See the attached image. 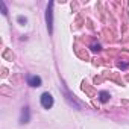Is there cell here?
Masks as SVG:
<instances>
[{"label":"cell","mask_w":129,"mask_h":129,"mask_svg":"<svg viewBox=\"0 0 129 129\" xmlns=\"http://www.w3.org/2000/svg\"><path fill=\"white\" fill-rule=\"evenodd\" d=\"M46 23H47V30H49V34H52V32H53V2H50V3L47 5Z\"/></svg>","instance_id":"6da1fadb"},{"label":"cell","mask_w":129,"mask_h":129,"mask_svg":"<svg viewBox=\"0 0 129 129\" xmlns=\"http://www.w3.org/2000/svg\"><path fill=\"white\" fill-rule=\"evenodd\" d=\"M40 100H41V106H43L44 109H50V108L53 106V97H52L50 93H43Z\"/></svg>","instance_id":"7a4b0ae2"},{"label":"cell","mask_w":129,"mask_h":129,"mask_svg":"<svg viewBox=\"0 0 129 129\" xmlns=\"http://www.w3.org/2000/svg\"><path fill=\"white\" fill-rule=\"evenodd\" d=\"M27 84H29L30 87H34V88H38V87H41L43 81H41V78L37 76V75H29V76H27Z\"/></svg>","instance_id":"3957f363"},{"label":"cell","mask_w":129,"mask_h":129,"mask_svg":"<svg viewBox=\"0 0 129 129\" xmlns=\"http://www.w3.org/2000/svg\"><path fill=\"white\" fill-rule=\"evenodd\" d=\"M29 120H30V111H29V106H24V108L21 109L20 123H21V124H24V123H27Z\"/></svg>","instance_id":"277c9868"},{"label":"cell","mask_w":129,"mask_h":129,"mask_svg":"<svg viewBox=\"0 0 129 129\" xmlns=\"http://www.w3.org/2000/svg\"><path fill=\"white\" fill-rule=\"evenodd\" d=\"M99 100H100L102 103L108 102V100H109V93H108V91H100V93H99Z\"/></svg>","instance_id":"5b68a950"},{"label":"cell","mask_w":129,"mask_h":129,"mask_svg":"<svg viewBox=\"0 0 129 129\" xmlns=\"http://www.w3.org/2000/svg\"><path fill=\"white\" fill-rule=\"evenodd\" d=\"M17 20H18V23H21V24H26V21H27V20H26V17H23V15H18V18H17Z\"/></svg>","instance_id":"8992f818"},{"label":"cell","mask_w":129,"mask_h":129,"mask_svg":"<svg viewBox=\"0 0 129 129\" xmlns=\"http://www.w3.org/2000/svg\"><path fill=\"white\" fill-rule=\"evenodd\" d=\"M0 6H2V11H3V15H6V14H8V11H6V6H5V3L2 2V3H0Z\"/></svg>","instance_id":"52a82bcc"}]
</instances>
